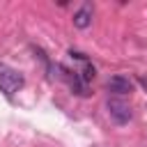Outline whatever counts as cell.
I'll list each match as a JSON object with an SVG mask.
<instances>
[{"label": "cell", "mask_w": 147, "mask_h": 147, "mask_svg": "<svg viewBox=\"0 0 147 147\" xmlns=\"http://www.w3.org/2000/svg\"><path fill=\"white\" fill-rule=\"evenodd\" d=\"M106 87H108V92L124 96V94H131L133 92V80L126 78V76H113V78H108Z\"/></svg>", "instance_id": "cell-3"}, {"label": "cell", "mask_w": 147, "mask_h": 147, "mask_svg": "<svg viewBox=\"0 0 147 147\" xmlns=\"http://www.w3.org/2000/svg\"><path fill=\"white\" fill-rule=\"evenodd\" d=\"M106 108H108V115H110V119H113L115 124H126V122L133 117L131 106H129V103H124L122 99H108Z\"/></svg>", "instance_id": "cell-1"}, {"label": "cell", "mask_w": 147, "mask_h": 147, "mask_svg": "<svg viewBox=\"0 0 147 147\" xmlns=\"http://www.w3.org/2000/svg\"><path fill=\"white\" fill-rule=\"evenodd\" d=\"M69 55H71V57H76V60H87V55H85V53H80V51H71Z\"/></svg>", "instance_id": "cell-7"}, {"label": "cell", "mask_w": 147, "mask_h": 147, "mask_svg": "<svg viewBox=\"0 0 147 147\" xmlns=\"http://www.w3.org/2000/svg\"><path fill=\"white\" fill-rule=\"evenodd\" d=\"M71 90H74L78 96H87V94H90V87H87L85 80H80V76H74V80H71Z\"/></svg>", "instance_id": "cell-5"}, {"label": "cell", "mask_w": 147, "mask_h": 147, "mask_svg": "<svg viewBox=\"0 0 147 147\" xmlns=\"http://www.w3.org/2000/svg\"><path fill=\"white\" fill-rule=\"evenodd\" d=\"M74 25H76L78 30H85V28L92 25V7H90V5H83V7L74 14Z\"/></svg>", "instance_id": "cell-4"}, {"label": "cell", "mask_w": 147, "mask_h": 147, "mask_svg": "<svg viewBox=\"0 0 147 147\" xmlns=\"http://www.w3.org/2000/svg\"><path fill=\"white\" fill-rule=\"evenodd\" d=\"M94 76H96V69H94V64H90V62H87V64H85V69L80 71V80L90 83V80H92Z\"/></svg>", "instance_id": "cell-6"}, {"label": "cell", "mask_w": 147, "mask_h": 147, "mask_svg": "<svg viewBox=\"0 0 147 147\" xmlns=\"http://www.w3.org/2000/svg\"><path fill=\"white\" fill-rule=\"evenodd\" d=\"M23 87V76L14 69H2L0 71V92H5L7 96L16 94Z\"/></svg>", "instance_id": "cell-2"}]
</instances>
